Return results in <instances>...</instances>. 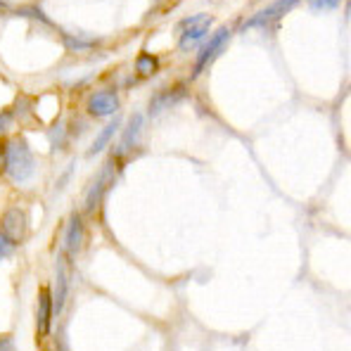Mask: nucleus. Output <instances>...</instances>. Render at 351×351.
I'll use <instances>...</instances> for the list:
<instances>
[{"label": "nucleus", "instance_id": "nucleus-1", "mask_svg": "<svg viewBox=\"0 0 351 351\" xmlns=\"http://www.w3.org/2000/svg\"><path fill=\"white\" fill-rule=\"evenodd\" d=\"M3 152H5V173L10 176V180L19 185L29 183L36 171V159H34V152H31L29 143L19 136L10 138L3 145Z\"/></svg>", "mask_w": 351, "mask_h": 351}, {"label": "nucleus", "instance_id": "nucleus-2", "mask_svg": "<svg viewBox=\"0 0 351 351\" xmlns=\"http://www.w3.org/2000/svg\"><path fill=\"white\" fill-rule=\"evenodd\" d=\"M27 233H29L27 214H24L19 206H10V209H5L3 216H0V235L17 247L27 240Z\"/></svg>", "mask_w": 351, "mask_h": 351}, {"label": "nucleus", "instance_id": "nucleus-3", "mask_svg": "<svg viewBox=\"0 0 351 351\" xmlns=\"http://www.w3.org/2000/svg\"><path fill=\"white\" fill-rule=\"evenodd\" d=\"M211 22H214L211 14H195V17L183 19V22H180V31H183V36H180V48L183 50L195 48V43L202 40V36H206Z\"/></svg>", "mask_w": 351, "mask_h": 351}, {"label": "nucleus", "instance_id": "nucleus-4", "mask_svg": "<svg viewBox=\"0 0 351 351\" xmlns=\"http://www.w3.org/2000/svg\"><path fill=\"white\" fill-rule=\"evenodd\" d=\"M88 114L90 117H112L114 112L119 110V95L117 90H112V88H102V90L93 93L90 97H88V105H86Z\"/></svg>", "mask_w": 351, "mask_h": 351}, {"label": "nucleus", "instance_id": "nucleus-5", "mask_svg": "<svg viewBox=\"0 0 351 351\" xmlns=\"http://www.w3.org/2000/svg\"><path fill=\"white\" fill-rule=\"evenodd\" d=\"M112 173H114L112 164H105V167L100 169V173L95 176V180H93V183L86 188L84 209L88 211V214H90V211H95L97 204H100V199L105 197V190H107V185H110V180H112Z\"/></svg>", "mask_w": 351, "mask_h": 351}, {"label": "nucleus", "instance_id": "nucleus-6", "mask_svg": "<svg viewBox=\"0 0 351 351\" xmlns=\"http://www.w3.org/2000/svg\"><path fill=\"white\" fill-rule=\"evenodd\" d=\"M228 38H230V31L228 29H221V31H216L214 36H211L209 40L202 45V50H199V55H197V64H195V74H199L202 69H206L209 66V62L216 58V55L221 53V50L226 48V43H228Z\"/></svg>", "mask_w": 351, "mask_h": 351}, {"label": "nucleus", "instance_id": "nucleus-7", "mask_svg": "<svg viewBox=\"0 0 351 351\" xmlns=\"http://www.w3.org/2000/svg\"><path fill=\"white\" fill-rule=\"evenodd\" d=\"M299 0H276L273 5H268V8H263L261 12H256L254 17L250 19V22L245 24V29H254V27H263V24H271L276 22V19L285 17L287 12L297 5Z\"/></svg>", "mask_w": 351, "mask_h": 351}, {"label": "nucleus", "instance_id": "nucleus-8", "mask_svg": "<svg viewBox=\"0 0 351 351\" xmlns=\"http://www.w3.org/2000/svg\"><path fill=\"white\" fill-rule=\"evenodd\" d=\"M55 318V297L50 287H43L38 294V337H48Z\"/></svg>", "mask_w": 351, "mask_h": 351}, {"label": "nucleus", "instance_id": "nucleus-9", "mask_svg": "<svg viewBox=\"0 0 351 351\" xmlns=\"http://www.w3.org/2000/svg\"><path fill=\"white\" fill-rule=\"evenodd\" d=\"M86 237V228H84V219L81 214H71L69 221H66V233H64V250L69 254H76L84 245Z\"/></svg>", "mask_w": 351, "mask_h": 351}, {"label": "nucleus", "instance_id": "nucleus-10", "mask_svg": "<svg viewBox=\"0 0 351 351\" xmlns=\"http://www.w3.org/2000/svg\"><path fill=\"white\" fill-rule=\"evenodd\" d=\"M117 131H119V119H112V121L107 123V126L102 128L100 133H97L95 143H93V145L88 147V157H95V154H100L102 149H105L112 143V138H114Z\"/></svg>", "mask_w": 351, "mask_h": 351}, {"label": "nucleus", "instance_id": "nucleus-11", "mask_svg": "<svg viewBox=\"0 0 351 351\" xmlns=\"http://www.w3.org/2000/svg\"><path fill=\"white\" fill-rule=\"evenodd\" d=\"M143 123H145L143 114H136V117L131 119V121L126 123V131H123V138H121V149H131L133 145H136L138 138H141Z\"/></svg>", "mask_w": 351, "mask_h": 351}, {"label": "nucleus", "instance_id": "nucleus-12", "mask_svg": "<svg viewBox=\"0 0 351 351\" xmlns=\"http://www.w3.org/2000/svg\"><path fill=\"white\" fill-rule=\"evenodd\" d=\"M66 292H69V285H66V268L64 261L58 263V290H55V313H62L66 302Z\"/></svg>", "mask_w": 351, "mask_h": 351}, {"label": "nucleus", "instance_id": "nucleus-13", "mask_svg": "<svg viewBox=\"0 0 351 351\" xmlns=\"http://www.w3.org/2000/svg\"><path fill=\"white\" fill-rule=\"evenodd\" d=\"M136 69H138V74L141 76H152L154 71L159 69V62H157V58H152V55H141L138 58V62H136Z\"/></svg>", "mask_w": 351, "mask_h": 351}, {"label": "nucleus", "instance_id": "nucleus-14", "mask_svg": "<svg viewBox=\"0 0 351 351\" xmlns=\"http://www.w3.org/2000/svg\"><path fill=\"white\" fill-rule=\"evenodd\" d=\"M62 131H64V126L58 123V126L53 128V133H50V141H53V149H60L64 145V136H62Z\"/></svg>", "mask_w": 351, "mask_h": 351}, {"label": "nucleus", "instance_id": "nucleus-15", "mask_svg": "<svg viewBox=\"0 0 351 351\" xmlns=\"http://www.w3.org/2000/svg\"><path fill=\"white\" fill-rule=\"evenodd\" d=\"M342 0H311L313 10H335Z\"/></svg>", "mask_w": 351, "mask_h": 351}, {"label": "nucleus", "instance_id": "nucleus-16", "mask_svg": "<svg viewBox=\"0 0 351 351\" xmlns=\"http://www.w3.org/2000/svg\"><path fill=\"white\" fill-rule=\"evenodd\" d=\"M64 43L69 50H88L90 48V43H84V40H76L74 36H64Z\"/></svg>", "mask_w": 351, "mask_h": 351}, {"label": "nucleus", "instance_id": "nucleus-17", "mask_svg": "<svg viewBox=\"0 0 351 351\" xmlns=\"http://www.w3.org/2000/svg\"><path fill=\"white\" fill-rule=\"evenodd\" d=\"M12 121H14V114L10 110H5V112H0V133H5L10 126H12Z\"/></svg>", "mask_w": 351, "mask_h": 351}, {"label": "nucleus", "instance_id": "nucleus-18", "mask_svg": "<svg viewBox=\"0 0 351 351\" xmlns=\"http://www.w3.org/2000/svg\"><path fill=\"white\" fill-rule=\"evenodd\" d=\"M14 250H17V247H14L12 242H8L3 235H0V259H5V256H10Z\"/></svg>", "mask_w": 351, "mask_h": 351}, {"label": "nucleus", "instance_id": "nucleus-19", "mask_svg": "<svg viewBox=\"0 0 351 351\" xmlns=\"http://www.w3.org/2000/svg\"><path fill=\"white\" fill-rule=\"evenodd\" d=\"M0 349H14V342H12V339H8V337L0 339Z\"/></svg>", "mask_w": 351, "mask_h": 351}, {"label": "nucleus", "instance_id": "nucleus-20", "mask_svg": "<svg viewBox=\"0 0 351 351\" xmlns=\"http://www.w3.org/2000/svg\"><path fill=\"white\" fill-rule=\"evenodd\" d=\"M5 169V152H3V147H0V171Z\"/></svg>", "mask_w": 351, "mask_h": 351}]
</instances>
